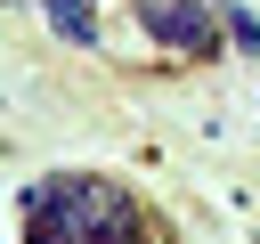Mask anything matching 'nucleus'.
Wrapping results in <instances>:
<instances>
[{
	"mask_svg": "<svg viewBox=\"0 0 260 244\" xmlns=\"http://www.w3.org/2000/svg\"><path fill=\"white\" fill-rule=\"evenodd\" d=\"M24 244H138V220L106 179H57V187L32 195Z\"/></svg>",
	"mask_w": 260,
	"mask_h": 244,
	"instance_id": "nucleus-1",
	"label": "nucleus"
},
{
	"mask_svg": "<svg viewBox=\"0 0 260 244\" xmlns=\"http://www.w3.org/2000/svg\"><path fill=\"white\" fill-rule=\"evenodd\" d=\"M154 33H162L171 49H187V57L211 49V16H203L195 0H154Z\"/></svg>",
	"mask_w": 260,
	"mask_h": 244,
	"instance_id": "nucleus-2",
	"label": "nucleus"
},
{
	"mask_svg": "<svg viewBox=\"0 0 260 244\" xmlns=\"http://www.w3.org/2000/svg\"><path fill=\"white\" fill-rule=\"evenodd\" d=\"M49 24H57L65 41H89V33H98V16H89V0H49Z\"/></svg>",
	"mask_w": 260,
	"mask_h": 244,
	"instance_id": "nucleus-3",
	"label": "nucleus"
},
{
	"mask_svg": "<svg viewBox=\"0 0 260 244\" xmlns=\"http://www.w3.org/2000/svg\"><path fill=\"white\" fill-rule=\"evenodd\" d=\"M228 33H236L244 49H260V16H252V8H228Z\"/></svg>",
	"mask_w": 260,
	"mask_h": 244,
	"instance_id": "nucleus-4",
	"label": "nucleus"
}]
</instances>
